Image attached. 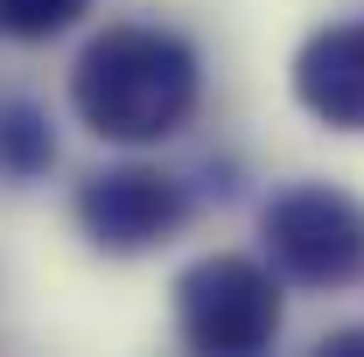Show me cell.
<instances>
[{
    "mask_svg": "<svg viewBox=\"0 0 364 357\" xmlns=\"http://www.w3.org/2000/svg\"><path fill=\"white\" fill-rule=\"evenodd\" d=\"M85 14V0H0V36L7 43H49Z\"/></svg>",
    "mask_w": 364,
    "mask_h": 357,
    "instance_id": "obj_7",
    "label": "cell"
},
{
    "mask_svg": "<svg viewBox=\"0 0 364 357\" xmlns=\"http://www.w3.org/2000/svg\"><path fill=\"white\" fill-rule=\"evenodd\" d=\"M182 189L154 169H112L77 189V224L98 252H147L182 224Z\"/></svg>",
    "mask_w": 364,
    "mask_h": 357,
    "instance_id": "obj_4",
    "label": "cell"
},
{
    "mask_svg": "<svg viewBox=\"0 0 364 357\" xmlns=\"http://www.w3.org/2000/svg\"><path fill=\"white\" fill-rule=\"evenodd\" d=\"M267 245L301 287H350L364 273V211L343 189H287L267 203Z\"/></svg>",
    "mask_w": 364,
    "mask_h": 357,
    "instance_id": "obj_3",
    "label": "cell"
},
{
    "mask_svg": "<svg viewBox=\"0 0 364 357\" xmlns=\"http://www.w3.org/2000/svg\"><path fill=\"white\" fill-rule=\"evenodd\" d=\"M322 351H336V357H358V351H364V329H343V336H322Z\"/></svg>",
    "mask_w": 364,
    "mask_h": 357,
    "instance_id": "obj_8",
    "label": "cell"
},
{
    "mask_svg": "<svg viewBox=\"0 0 364 357\" xmlns=\"http://www.w3.org/2000/svg\"><path fill=\"white\" fill-rule=\"evenodd\" d=\"M176 329L189 351H218V357L267 351L280 336V287L259 260L210 252L176 280Z\"/></svg>",
    "mask_w": 364,
    "mask_h": 357,
    "instance_id": "obj_2",
    "label": "cell"
},
{
    "mask_svg": "<svg viewBox=\"0 0 364 357\" xmlns=\"http://www.w3.org/2000/svg\"><path fill=\"white\" fill-rule=\"evenodd\" d=\"M70 105L98 140H168L196 112V49L168 28H105L70 70Z\"/></svg>",
    "mask_w": 364,
    "mask_h": 357,
    "instance_id": "obj_1",
    "label": "cell"
},
{
    "mask_svg": "<svg viewBox=\"0 0 364 357\" xmlns=\"http://www.w3.org/2000/svg\"><path fill=\"white\" fill-rule=\"evenodd\" d=\"M49 154H56V140H49L43 112L36 105H0V169L7 176H36Z\"/></svg>",
    "mask_w": 364,
    "mask_h": 357,
    "instance_id": "obj_6",
    "label": "cell"
},
{
    "mask_svg": "<svg viewBox=\"0 0 364 357\" xmlns=\"http://www.w3.org/2000/svg\"><path fill=\"white\" fill-rule=\"evenodd\" d=\"M294 98L336 134H364V21H336L301 43Z\"/></svg>",
    "mask_w": 364,
    "mask_h": 357,
    "instance_id": "obj_5",
    "label": "cell"
}]
</instances>
